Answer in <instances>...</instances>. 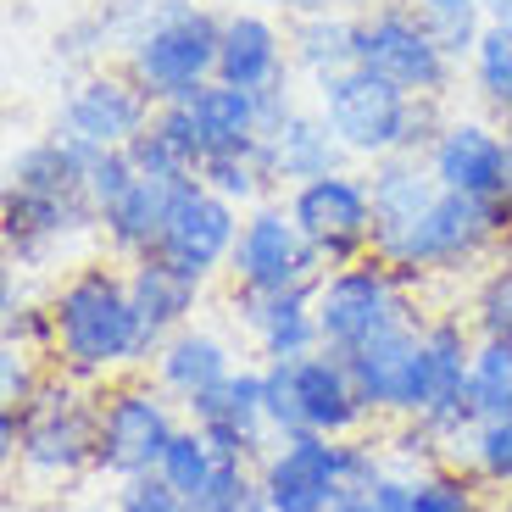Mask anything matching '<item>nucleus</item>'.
Returning <instances> with one entry per match:
<instances>
[{
    "label": "nucleus",
    "instance_id": "obj_1",
    "mask_svg": "<svg viewBox=\"0 0 512 512\" xmlns=\"http://www.w3.org/2000/svg\"><path fill=\"white\" fill-rule=\"evenodd\" d=\"M51 307V368L78 384H112L151 368L156 340L145 334V318L134 307L123 262H90L73 268Z\"/></svg>",
    "mask_w": 512,
    "mask_h": 512
},
{
    "label": "nucleus",
    "instance_id": "obj_2",
    "mask_svg": "<svg viewBox=\"0 0 512 512\" xmlns=\"http://www.w3.org/2000/svg\"><path fill=\"white\" fill-rule=\"evenodd\" d=\"M312 106L346 145L351 162H384V156H423L446 123V101H418L396 90L390 78L368 67H340V73L312 84Z\"/></svg>",
    "mask_w": 512,
    "mask_h": 512
},
{
    "label": "nucleus",
    "instance_id": "obj_3",
    "mask_svg": "<svg viewBox=\"0 0 512 512\" xmlns=\"http://www.w3.org/2000/svg\"><path fill=\"white\" fill-rule=\"evenodd\" d=\"M507 245H512V229L496 212V201H474V195H457L440 184L435 201L423 206L407 229L384 234L373 251L390 268L412 273L423 284V279H457V273L490 268Z\"/></svg>",
    "mask_w": 512,
    "mask_h": 512
},
{
    "label": "nucleus",
    "instance_id": "obj_4",
    "mask_svg": "<svg viewBox=\"0 0 512 512\" xmlns=\"http://www.w3.org/2000/svg\"><path fill=\"white\" fill-rule=\"evenodd\" d=\"M218 45L223 12L201 0H151L140 28L123 39V67L156 106H167L218 78Z\"/></svg>",
    "mask_w": 512,
    "mask_h": 512
},
{
    "label": "nucleus",
    "instance_id": "obj_5",
    "mask_svg": "<svg viewBox=\"0 0 512 512\" xmlns=\"http://www.w3.org/2000/svg\"><path fill=\"white\" fill-rule=\"evenodd\" d=\"M418 290L423 284L412 273L390 268L379 251L357 256L346 268H329L318 279V329H323V351H351L373 346L379 334H396V329H418L429 312L418 307Z\"/></svg>",
    "mask_w": 512,
    "mask_h": 512
},
{
    "label": "nucleus",
    "instance_id": "obj_6",
    "mask_svg": "<svg viewBox=\"0 0 512 512\" xmlns=\"http://www.w3.org/2000/svg\"><path fill=\"white\" fill-rule=\"evenodd\" d=\"M23 412V440H17L12 468L34 485H73L95 474V435H101V390L78 384L67 373H51Z\"/></svg>",
    "mask_w": 512,
    "mask_h": 512
},
{
    "label": "nucleus",
    "instance_id": "obj_7",
    "mask_svg": "<svg viewBox=\"0 0 512 512\" xmlns=\"http://www.w3.org/2000/svg\"><path fill=\"white\" fill-rule=\"evenodd\" d=\"M262 384H268V418L279 435L351 440L373 429V412L340 351L318 346L295 362H262Z\"/></svg>",
    "mask_w": 512,
    "mask_h": 512
},
{
    "label": "nucleus",
    "instance_id": "obj_8",
    "mask_svg": "<svg viewBox=\"0 0 512 512\" xmlns=\"http://www.w3.org/2000/svg\"><path fill=\"white\" fill-rule=\"evenodd\" d=\"M184 429V407L167 396L151 373H128L101 390V435H95V474L112 485L145 479L162 468L173 435Z\"/></svg>",
    "mask_w": 512,
    "mask_h": 512
},
{
    "label": "nucleus",
    "instance_id": "obj_9",
    "mask_svg": "<svg viewBox=\"0 0 512 512\" xmlns=\"http://www.w3.org/2000/svg\"><path fill=\"white\" fill-rule=\"evenodd\" d=\"M357 67L390 78L418 101H446L462 73V62L440 45L435 23L412 0H384L373 12H357Z\"/></svg>",
    "mask_w": 512,
    "mask_h": 512
},
{
    "label": "nucleus",
    "instance_id": "obj_10",
    "mask_svg": "<svg viewBox=\"0 0 512 512\" xmlns=\"http://www.w3.org/2000/svg\"><path fill=\"white\" fill-rule=\"evenodd\" d=\"M479 334L462 312H429L418 329V418L429 435L457 457L462 435L474 429V396H468V373H474Z\"/></svg>",
    "mask_w": 512,
    "mask_h": 512
},
{
    "label": "nucleus",
    "instance_id": "obj_11",
    "mask_svg": "<svg viewBox=\"0 0 512 512\" xmlns=\"http://www.w3.org/2000/svg\"><path fill=\"white\" fill-rule=\"evenodd\" d=\"M323 256L307 245V234L295 229L290 206L262 201L245 212V229L229 256V284L245 295H284V290H318Z\"/></svg>",
    "mask_w": 512,
    "mask_h": 512
},
{
    "label": "nucleus",
    "instance_id": "obj_12",
    "mask_svg": "<svg viewBox=\"0 0 512 512\" xmlns=\"http://www.w3.org/2000/svg\"><path fill=\"white\" fill-rule=\"evenodd\" d=\"M295 229L307 234V245L323 256V268H346L357 256L373 251V195L368 173L357 167H334L323 179H307L284 190Z\"/></svg>",
    "mask_w": 512,
    "mask_h": 512
},
{
    "label": "nucleus",
    "instance_id": "obj_13",
    "mask_svg": "<svg viewBox=\"0 0 512 512\" xmlns=\"http://www.w3.org/2000/svg\"><path fill=\"white\" fill-rule=\"evenodd\" d=\"M268 512H329L351 496V446L329 435H279L256 462Z\"/></svg>",
    "mask_w": 512,
    "mask_h": 512
},
{
    "label": "nucleus",
    "instance_id": "obj_14",
    "mask_svg": "<svg viewBox=\"0 0 512 512\" xmlns=\"http://www.w3.org/2000/svg\"><path fill=\"white\" fill-rule=\"evenodd\" d=\"M151 117H156V101L128 78V67H101V73H84L67 90L56 134L101 156V151H128L151 128Z\"/></svg>",
    "mask_w": 512,
    "mask_h": 512
},
{
    "label": "nucleus",
    "instance_id": "obj_15",
    "mask_svg": "<svg viewBox=\"0 0 512 512\" xmlns=\"http://www.w3.org/2000/svg\"><path fill=\"white\" fill-rule=\"evenodd\" d=\"M156 117L184 140V151L195 156V167L212 162V156H234V151H256V145H262V95L234 90L223 78L179 95V101L156 106ZM195 179H201V173H195Z\"/></svg>",
    "mask_w": 512,
    "mask_h": 512
},
{
    "label": "nucleus",
    "instance_id": "obj_16",
    "mask_svg": "<svg viewBox=\"0 0 512 512\" xmlns=\"http://www.w3.org/2000/svg\"><path fill=\"white\" fill-rule=\"evenodd\" d=\"M184 418L201 429L229 462H262L279 440L268 418V384H262V362H240L223 384H212L206 396L184 401Z\"/></svg>",
    "mask_w": 512,
    "mask_h": 512
},
{
    "label": "nucleus",
    "instance_id": "obj_17",
    "mask_svg": "<svg viewBox=\"0 0 512 512\" xmlns=\"http://www.w3.org/2000/svg\"><path fill=\"white\" fill-rule=\"evenodd\" d=\"M240 229H245V206L223 201L218 190H206V184L195 179L190 190L179 195V206H173V218H167V229H162V245H156L151 256H167L173 268H184L201 284H212L218 273L229 279V256H234Z\"/></svg>",
    "mask_w": 512,
    "mask_h": 512
},
{
    "label": "nucleus",
    "instance_id": "obj_18",
    "mask_svg": "<svg viewBox=\"0 0 512 512\" xmlns=\"http://www.w3.org/2000/svg\"><path fill=\"white\" fill-rule=\"evenodd\" d=\"M507 156H512L507 123H490V117H474V112H451L440 123L435 145L423 151V162H429V173L446 190L474 195V201H496L501 184H507Z\"/></svg>",
    "mask_w": 512,
    "mask_h": 512
},
{
    "label": "nucleus",
    "instance_id": "obj_19",
    "mask_svg": "<svg viewBox=\"0 0 512 512\" xmlns=\"http://www.w3.org/2000/svg\"><path fill=\"white\" fill-rule=\"evenodd\" d=\"M290 28L262 6H234L223 12V45H218V78L234 90L268 95L290 84Z\"/></svg>",
    "mask_w": 512,
    "mask_h": 512
},
{
    "label": "nucleus",
    "instance_id": "obj_20",
    "mask_svg": "<svg viewBox=\"0 0 512 512\" xmlns=\"http://www.w3.org/2000/svg\"><path fill=\"white\" fill-rule=\"evenodd\" d=\"M234 329L256 362H295L323 346L318 329V295L312 290H284V295H245L234 290Z\"/></svg>",
    "mask_w": 512,
    "mask_h": 512
},
{
    "label": "nucleus",
    "instance_id": "obj_21",
    "mask_svg": "<svg viewBox=\"0 0 512 512\" xmlns=\"http://www.w3.org/2000/svg\"><path fill=\"white\" fill-rule=\"evenodd\" d=\"M423 329V323H418ZM418 329L379 334L373 346L351 351V379L368 401L373 423H412L418 418Z\"/></svg>",
    "mask_w": 512,
    "mask_h": 512
},
{
    "label": "nucleus",
    "instance_id": "obj_22",
    "mask_svg": "<svg viewBox=\"0 0 512 512\" xmlns=\"http://www.w3.org/2000/svg\"><path fill=\"white\" fill-rule=\"evenodd\" d=\"M256 156H262V167H268L273 190H295V184L323 179V173H334V167H351L346 145L334 140V128L323 123L318 106H295L290 117H279V123L262 134Z\"/></svg>",
    "mask_w": 512,
    "mask_h": 512
},
{
    "label": "nucleus",
    "instance_id": "obj_23",
    "mask_svg": "<svg viewBox=\"0 0 512 512\" xmlns=\"http://www.w3.org/2000/svg\"><path fill=\"white\" fill-rule=\"evenodd\" d=\"M234 368H240L234 340L218 334V329H206V323H190V329L167 334L162 346H156V357H151V379L162 384L179 407L195 401V396H206L212 384H223Z\"/></svg>",
    "mask_w": 512,
    "mask_h": 512
},
{
    "label": "nucleus",
    "instance_id": "obj_24",
    "mask_svg": "<svg viewBox=\"0 0 512 512\" xmlns=\"http://www.w3.org/2000/svg\"><path fill=\"white\" fill-rule=\"evenodd\" d=\"M373 512H496L490 485H479L468 468L457 462H440V468H423V474H390L368 490Z\"/></svg>",
    "mask_w": 512,
    "mask_h": 512
},
{
    "label": "nucleus",
    "instance_id": "obj_25",
    "mask_svg": "<svg viewBox=\"0 0 512 512\" xmlns=\"http://www.w3.org/2000/svg\"><path fill=\"white\" fill-rule=\"evenodd\" d=\"M195 179H134V190L123 195L117 206L101 212V234H106V251L117 262H140L162 245V229L173 218L179 195L190 190Z\"/></svg>",
    "mask_w": 512,
    "mask_h": 512
},
{
    "label": "nucleus",
    "instance_id": "obj_26",
    "mask_svg": "<svg viewBox=\"0 0 512 512\" xmlns=\"http://www.w3.org/2000/svg\"><path fill=\"white\" fill-rule=\"evenodd\" d=\"M123 268H128L134 307H140V318H145V334H151L156 346H162L167 334L190 329L195 312H201V295H206L201 279L173 268L167 256H140V262H123Z\"/></svg>",
    "mask_w": 512,
    "mask_h": 512
},
{
    "label": "nucleus",
    "instance_id": "obj_27",
    "mask_svg": "<svg viewBox=\"0 0 512 512\" xmlns=\"http://www.w3.org/2000/svg\"><path fill=\"white\" fill-rule=\"evenodd\" d=\"M290 67L307 73L312 84L340 67H357V12H307V17H290Z\"/></svg>",
    "mask_w": 512,
    "mask_h": 512
},
{
    "label": "nucleus",
    "instance_id": "obj_28",
    "mask_svg": "<svg viewBox=\"0 0 512 512\" xmlns=\"http://www.w3.org/2000/svg\"><path fill=\"white\" fill-rule=\"evenodd\" d=\"M462 73H468V90L507 123L512 117V23H485Z\"/></svg>",
    "mask_w": 512,
    "mask_h": 512
},
{
    "label": "nucleus",
    "instance_id": "obj_29",
    "mask_svg": "<svg viewBox=\"0 0 512 512\" xmlns=\"http://www.w3.org/2000/svg\"><path fill=\"white\" fill-rule=\"evenodd\" d=\"M457 468H468V474L479 479V485H490L501 496V490H512V412H501V418H479L468 435H462L457 446Z\"/></svg>",
    "mask_w": 512,
    "mask_h": 512
},
{
    "label": "nucleus",
    "instance_id": "obj_30",
    "mask_svg": "<svg viewBox=\"0 0 512 512\" xmlns=\"http://www.w3.org/2000/svg\"><path fill=\"white\" fill-rule=\"evenodd\" d=\"M218 468H223V451L212 446V440H206L190 418H184V429L173 435V446H167V457H162V468H156V474L179 490L184 501H195L206 485H212V474H218Z\"/></svg>",
    "mask_w": 512,
    "mask_h": 512
},
{
    "label": "nucleus",
    "instance_id": "obj_31",
    "mask_svg": "<svg viewBox=\"0 0 512 512\" xmlns=\"http://www.w3.org/2000/svg\"><path fill=\"white\" fill-rule=\"evenodd\" d=\"M201 184L206 190H218L223 201L234 206H262L273 201V179H268V167H262V156L256 151H234V156H212V162H201Z\"/></svg>",
    "mask_w": 512,
    "mask_h": 512
},
{
    "label": "nucleus",
    "instance_id": "obj_32",
    "mask_svg": "<svg viewBox=\"0 0 512 512\" xmlns=\"http://www.w3.org/2000/svg\"><path fill=\"white\" fill-rule=\"evenodd\" d=\"M468 323H474L479 340H512V256L507 251L479 273L474 295H468Z\"/></svg>",
    "mask_w": 512,
    "mask_h": 512
},
{
    "label": "nucleus",
    "instance_id": "obj_33",
    "mask_svg": "<svg viewBox=\"0 0 512 512\" xmlns=\"http://www.w3.org/2000/svg\"><path fill=\"white\" fill-rule=\"evenodd\" d=\"M468 396H474V418H501V412H512V340H479L474 346Z\"/></svg>",
    "mask_w": 512,
    "mask_h": 512
},
{
    "label": "nucleus",
    "instance_id": "obj_34",
    "mask_svg": "<svg viewBox=\"0 0 512 512\" xmlns=\"http://www.w3.org/2000/svg\"><path fill=\"white\" fill-rule=\"evenodd\" d=\"M128 162H134V173H140V179H195V173H201V167H195V156L184 151V140L162 123V117H151V128L128 145Z\"/></svg>",
    "mask_w": 512,
    "mask_h": 512
},
{
    "label": "nucleus",
    "instance_id": "obj_35",
    "mask_svg": "<svg viewBox=\"0 0 512 512\" xmlns=\"http://www.w3.org/2000/svg\"><path fill=\"white\" fill-rule=\"evenodd\" d=\"M412 6L435 23L440 45H446V51L468 67V56H474L479 34H485V23H490L485 6H479V0H412Z\"/></svg>",
    "mask_w": 512,
    "mask_h": 512
},
{
    "label": "nucleus",
    "instance_id": "obj_36",
    "mask_svg": "<svg viewBox=\"0 0 512 512\" xmlns=\"http://www.w3.org/2000/svg\"><path fill=\"white\" fill-rule=\"evenodd\" d=\"M195 512H268V496H262V479H256V462H229L212 474V485L190 501Z\"/></svg>",
    "mask_w": 512,
    "mask_h": 512
},
{
    "label": "nucleus",
    "instance_id": "obj_37",
    "mask_svg": "<svg viewBox=\"0 0 512 512\" xmlns=\"http://www.w3.org/2000/svg\"><path fill=\"white\" fill-rule=\"evenodd\" d=\"M134 162H128V151H101L90 162V206H95V218H101L106 206H117L128 190H134Z\"/></svg>",
    "mask_w": 512,
    "mask_h": 512
},
{
    "label": "nucleus",
    "instance_id": "obj_38",
    "mask_svg": "<svg viewBox=\"0 0 512 512\" xmlns=\"http://www.w3.org/2000/svg\"><path fill=\"white\" fill-rule=\"evenodd\" d=\"M112 507H117V512H195L162 474H145V479H128V485H117V490H112Z\"/></svg>",
    "mask_w": 512,
    "mask_h": 512
},
{
    "label": "nucleus",
    "instance_id": "obj_39",
    "mask_svg": "<svg viewBox=\"0 0 512 512\" xmlns=\"http://www.w3.org/2000/svg\"><path fill=\"white\" fill-rule=\"evenodd\" d=\"M496 212L507 218V229H512V156H507V184H501V195H496Z\"/></svg>",
    "mask_w": 512,
    "mask_h": 512
},
{
    "label": "nucleus",
    "instance_id": "obj_40",
    "mask_svg": "<svg viewBox=\"0 0 512 512\" xmlns=\"http://www.w3.org/2000/svg\"><path fill=\"white\" fill-rule=\"evenodd\" d=\"M490 23H512V0H479Z\"/></svg>",
    "mask_w": 512,
    "mask_h": 512
},
{
    "label": "nucleus",
    "instance_id": "obj_41",
    "mask_svg": "<svg viewBox=\"0 0 512 512\" xmlns=\"http://www.w3.org/2000/svg\"><path fill=\"white\" fill-rule=\"evenodd\" d=\"M329 512H373V501H368V496H340Z\"/></svg>",
    "mask_w": 512,
    "mask_h": 512
},
{
    "label": "nucleus",
    "instance_id": "obj_42",
    "mask_svg": "<svg viewBox=\"0 0 512 512\" xmlns=\"http://www.w3.org/2000/svg\"><path fill=\"white\" fill-rule=\"evenodd\" d=\"M334 6H346V12H373V6H384V0H334Z\"/></svg>",
    "mask_w": 512,
    "mask_h": 512
},
{
    "label": "nucleus",
    "instance_id": "obj_43",
    "mask_svg": "<svg viewBox=\"0 0 512 512\" xmlns=\"http://www.w3.org/2000/svg\"><path fill=\"white\" fill-rule=\"evenodd\" d=\"M67 512H117L112 501H78V507H67Z\"/></svg>",
    "mask_w": 512,
    "mask_h": 512
},
{
    "label": "nucleus",
    "instance_id": "obj_44",
    "mask_svg": "<svg viewBox=\"0 0 512 512\" xmlns=\"http://www.w3.org/2000/svg\"><path fill=\"white\" fill-rule=\"evenodd\" d=\"M496 512H512V490H501V496H496Z\"/></svg>",
    "mask_w": 512,
    "mask_h": 512
},
{
    "label": "nucleus",
    "instance_id": "obj_45",
    "mask_svg": "<svg viewBox=\"0 0 512 512\" xmlns=\"http://www.w3.org/2000/svg\"><path fill=\"white\" fill-rule=\"evenodd\" d=\"M507 134H512V117H507Z\"/></svg>",
    "mask_w": 512,
    "mask_h": 512
},
{
    "label": "nucleus",
    "instance_id": "obj_46",
    "mask_svg": "<svg viewBox=\"0 0 512 512\" xmlns=\"http://www.w3.org/2000/svg\"><path fill=\"white\" fill-rule=\"evenodd\" d=\"M507 256H512V245H507Z\"/></svg>",
    "mask_w": 512,
    "mask_h": 512
}]
</instances>
